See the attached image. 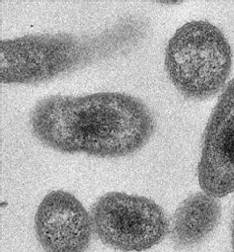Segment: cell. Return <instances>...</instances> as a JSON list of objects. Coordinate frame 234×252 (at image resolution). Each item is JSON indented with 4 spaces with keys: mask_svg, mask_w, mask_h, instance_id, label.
<instances>
[{
    "mask_svg": "<svg viewBox=\"0 0 234 252\" xmlns=\"http://www.w3.org/2000/svg\"><path fill=\"white\" fill-rule=\"evenodd\" d=\"M30 126L37 140L54 151L121 158L143 149L156 123L142 100L126 93L99 92L44 98L33 108Z\"/></svg>",
    "mask_w": 234,
    "mask_h": 252,
    "instance_id": "1",
    "label": "cell"
},
{
    "mask_svg": "<svg viewBox=\"0 0 234 252\" xmlns=\"http://www.w3.org/2000/svg\"><path fill=\"white\" fill-rule=\"evenodd\" d=\"M90 215L98 238L125 252L147 250L169 232L170 222L164 210L143 196L107 193L93 204Z\"/></svg>",
    "mask_w": 234,
    "mask_h": 252,
    "instance_id": "4",
    "label": "cell"
},
{
    "mask_svg": "<svg viewBox=\"0 0 234 252\" xmlns=\"http://www.w3.org/2000/svg\"><path fill=\"white\" fill-rule=\"evenodd\" d=\"M221 205L216 197L198 192L184 200L174 212L169 235L177 248H190L203 242L217 226Z\"/></svg>",
    "mask_w": 234,
    "mask_h": 252,
    "instance_id": "7",
    "label": "cell"
},
{
    "mask_svg": "<svg viewBox=\"0 0 234 252\" xmlns=\"http://www.w3.org/2000/svg\"><path fill=\"white\" fill-rule=\"evenodd\" d=\"M230 231H231V246L232 250L234 252V210L231 218V224H230Z\"/></svg>",
    "mask_w": 234,
    "mask_h": 252,
    "instance_id": "8",
    "label": "cell"
},
{
    "mask_svg": "<svg viewBox=\"0 0 234 252\" xmlns=\"http://www.w3.org/2000/svg\"><path fill=\"white\" fill-rule=\"evenodd\" d=\"M37 239L46 252H86L94 232L92 218L72 194L49 193L35 216Z\"/></svg>",
    "mask_w": 234,
    "mask_h": 252,
    "instance_id": "6",
    "label": "cell"
},
{
    "mask_svg": "<svg viewBox=\"0 0 234 252\" xmlns=\"http://www.w3.org/2000/svg\"><path fill=\"white\" fill-rule=\"evenodd\" d=\"M198 179L210 196L234 192V78L224 87L205 127Z\"/></svg>",
    "mask_w": 234,
    "mask_h": 252,
    "instance_id": "5",
    "label": "cell"
},
{
    "mask_svg": "<svg viewBox=\"0 0 234 252\" xmlns=\"http://www.w3.org/2000/svg\"><path fill=\"white\" fill-rule=\"evenodd\" d=\"M130 25L95 37L67 33L26 35L0 42V81L36 84L72 72L122 52L131 44Z\"/></svg>",
    "mask_w": 234,
    "mask_h": 252,
    "instance_id": "2",
    "label": "cell"
},
{
    "mask_svg": "<svg viewBox=\"0 0 234 252\" xmlns=\"http://www.w3.org/2000/svg\"><path fill=\"white\" fill-rule=\"evenodd\" d=\"M232 53L221 30L207 21L181 26L165 51V69L176 89L190 100H205L225 84Z\"/></svg>",
    "mask_w": 234,
    "mask_h": 252,
    "instance_id": "3",
    "label": "cell"
}]
</instances>
